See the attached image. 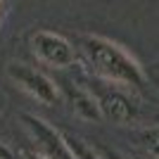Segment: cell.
Listing matches in <instances>:
<instances>
[{
    "instance_id": "3957f363",
    "label": "cell",
    "mask_w": 159,
    "mask_h": 159,
    "mask_svg": "<svg viewBox=\"0 0 159 159\" xmlns=\"http://www.w3.org/2000/svg\"><path fill=\"white\" fill-rule=\"evenodd\" d=\"M7 76L12 79V83L29 93L33 100H38L43 105H55L60 100V88L52 79H48L43 71L33 69L29 64H21V62H12L7 66Z\"/></svg>"
},
{
    "instance_id": "52a82bcc",
    "label": "cell",
    "mask_w": 159,
    "mask_h": 159,
    "mask_svg": "<svg viewBox=\"0 0 159 159\" xmlns=\"http://www.w3.org/2000/svg\"><path fill=\"white\" fill-rule=\"evenodd\" d=\"M64 140H66L69 152L74 154V159H105V154H100L98 150H93V147L88 145L83 138H79V135L64 133Z\"/></svg>"
},
{
    "instance_id": "277c9868",
    "label": "cell",
    "mask_w": 159,
    "mask_h": 159,
    "mask_svg": "<svg viewBox=\"0 0 159 159\" xmlns=\"http://www.w3.org/2000/svg\"><path fill=\"white\" fill-rule=\"evenodd\" d=\"M31 50L40 62L55 66V69H64L76 62V48L55 31H40L31 33Z\"/></svg>"
},
{
    "instance_id": "6da1fadb",
    "label": "cell",
    "mask_w": 159,
    "mask_h": 159,
    "mask_svg": "<svg viewBox=\"0 0 159 159\" xmlns=\"http://www.w3.org/2000/svg\"><path fill=\"white\" fill-rule=\"evenodd\" d=\"M79 48L95 76L128 88H140L145 83V71L138 64V60L121 45H116L114 40L105 36H95V33H86L79 38Z\"/></svg>"
},
{
    "instance_id": "8992f818",
    "label": "cell",
    "mask_w": 159,
    "mask_h": 159,
    "mask_svg": "<svg viewBox=\"0 0 159 159\" xmlns=\"http://www.w3.org/2000/svg\"><path fill=\"white\" fill-rule=\"evenodd\" d=\"M60 86H62V93H64V100L69 102V107H71L79 116L90 119V121L105 119L102 112H100L98 100L88 90V86H79V83H74V81H60Z\"/></svg>"
},
{
    "instance_id": "7a4b0ae2",
    "label": "cell",
    "mask_w": 159,
    "mask_h": 159,
    "mask_svg": "<svg viewBox=\"0 0 159 159\" xmlns=\"http://www.w3.org/2000/svg\"><path fill=\"white\" fill-rule=\"evenodd\" d=\"M86 86L95 95V100L100 105V112H102L105 119L114 121V124H128V121H133L138 116L140 105H138V100L126 90L128 86L105 81L100 76H95V74H93V79L86 81Z\"/></svg>"
},
{
    "instance_id": "5b68a950",
    "label": "cell",
    "mask_w": 159,
    "mask_h": 159,
    "mask_svg": "<svg viewBox=\"0 0 159 159\" xmlns=\"http://www.w3.org/2000/svg\"><path fill=\"white\" fill-rule=\"evenodd\" d=\"M21 121L29 128L31 138L36 140L38 152H43L48 159H74V154L66 147L64 133H60L57 128H52L50 124H45L40 116H33V114H21Z\"/></svg>"
},
{
    "instance_id": "ba28073f",
    "label": "cell",
    "mask_w": 159,
    "mask_h": 159,
    "mask_svg": "<svg viewBox=\"0 0 159 159\" xmlns=\"http://www.w3.org/2000/svg\"><path fill=\"white\" fill-rule=\"evenodd\" d=\"M138 143L145 147L152 157L159 159V126H150V128L138 131Z\"/></svg>"
},
{
    "instance_id": "30bf717a",
    "label": "cell",
    "mask_w": 159,
    "mask_h": 159,
    "mask_svg": "<svg viewBox=\"0 0 159 159\" xmlns=\"http://www.w3.org/2000/svg\"><path fill=\"white\" fill-rule=\"evenodd\" d=\"M102 154H105V159H126V157H121L119 152H114V150H105Z\"/></svg>"
},
{
    "instance_id": "9c48e42d",
    "label": "cell",
    "mask_w": 159,
    "mask_h": 159,
    "mask_svg": "<svg viewBox=\"0 0 159 159\" xmlns=\"http://www.w3.org/2000/svg\"><path fill=\"white\" fill-rule=\"evenodd\" d=\"M0 159H14V154L10 152V150H7L2 143H0Z\"/></svg>"
},
{
    "instance_id": "8fae6325",
    "label": "cell",
    "mask_w": 159,
    "mask_h": 159,
    "mask_svg": "<svg viewBox=\"0 0 159 159\" xmlns=\"http://www.w3.org/2000/svg\"><path fill=\"white\" fill-rule=\"evenodd\" d=\"M24 157H26V159H48V157H45L43 152H26Z\"/></svg>"
}]
</instances>
